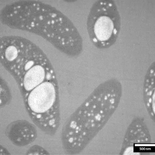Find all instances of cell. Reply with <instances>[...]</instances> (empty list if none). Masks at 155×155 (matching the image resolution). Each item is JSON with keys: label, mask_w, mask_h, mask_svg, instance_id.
Returning <instances> with one entry per match:
<instances>
[{"label": "cell", "mask_w": 155, "mask_h": 155, "mask_svg": "<svg viewBox=\"0 0 155 155\" xmlns=\"http://www.w3.org/2000/svg\"><path fill=\"white\" fill-rule=\"evenodd\" d=\"M0 21L11 28L42 37L71 58L83 51L82 37L73 22L56 8L35 0H19L4 5Z\"/></svg>", "instance_id": "cell-1"}, {"label": "cell", "mask_w": 155, "mask_h": 155, "mask_svg": "<svg viewBox=\"0 0 155 155\" xmlns=\"http://www.w3.org/2000/svg\"><path fill=\"white\" fill-rule=\"evenodd\" d=\"M122 94L121 83L115 78L92 91L64 126L62 142L68 153H79L92 142L117 110Z\"/></svg>", "instance_id": "cell-2"}, {"label": "cell", "mask_w": 155, "mask_h": 155, "mask_svg": "<svg viewBox=\"0 0 155 155\" xmlns=\"http://www.w3.org/2000/svg\"><path fill=\"white\" fill-rule=\"evenodd\" d=\"M121 15L113 0H97L94 3L87 18V33L91 41L99 49L113 46L121 31Z\"/></svg>", "instance_id": "cell-3"}, {"label": "cell", "mask_w": 155, "mask_h": 155, "mask_svg": "<svg viewBox=\"0 0 155 155\" xmlns=\"http://www.w3.org/2000/svg\"><path fill=\"white\" fill-rule=\"evenodd\" d=\"M28 112L48 134L54 133L59 122V87L56 77L45 80L24 95Z\"/></svg>", "instance_id": "cell-4"}, {"label": "cell", "mask_w": 155, "mask_h": 155, "mask_svg": "<svg viewBox=\"0 0 155 155\" xmlns=\"http://www.w3.org/2000/svg\"><path fill=\"white\" fill-rule=\"evenodd\" d=\"M152 141L150 131L143 118L136 117L126 131L120 154L138 152L142 147L150 146Z\"/></svg>", "instance_id": "cell-5"}, {"label": "cell", "mask_w": 155, "mask_h": 155, "mask_svg": "<svg viewBox=\"0 0 155 155\" xmlns=\"http://www.w3.org/2000/svg\"><path fill=\"white\" fill-rule=\"evenodd\" d=\"M56 77L53 66L48 60L33 66L16 81L24 96L45 80Z\"/></svg>", "instance_id": "cell-6"}, {"label": "cell", "mask_w": 155, "mask_h": 155, "mask_svg": "<svg viewBox=\"0 0 155 155\" xmlns=\"http://www.w3.org/2000/svg\"><path fill=\"white\" fill-rule=\"evenodd\" d=\"M7 137L14 145L25 147L31 144L37 137L35 127L25 120H18L10 124L5 131Z\"/></svg>", "instance_id": "cell-7"}, {"label": "cell", "mask_w": 155, "mask_h": 155, "mask_svg": "<svg viewBox=\"0 0 155 155\" xmlns=\"http://www.w3.org/2000/svg\"><path fill=\"white\" fill-rule=\"evenodd\" d=\"M155 62L148 68L144 79L143 87L144 103L148 115L152 121L155 122Z\"/></svg>", "instance_id": "cell-8"}, {"label": "cell", "mask_w": 155, "mask_h": 155, "mask_svg": "<svg viewBox=\"0 0 155 155\" xmlns=\"http://www.w3.org/2000/svg\"><path fill=\"white\" fill-rule=\"evenodd\" d=\"M11 93L9 87L5 80L1 79V107H4L9 101Z\"/></svg>", "instance_id": "cell-9"}, {"label": "cell", "mask_w": 155, "mask_h": 155, "mask_svg": "<svg viewBox=\"0 0 155 155\" xmlns=\"http://www.w3.org/2000/svg\"><path fill=\"white\" fill-rule=\"evenodd\" d=\"M26 155H48L50 154L45 148L38 145H34L27 150Z\"/></svg>", "instance_id": "cell-10"}, {"label": "cell", "mask_w": 155, "mask_h": 155, "mask_svg": "<svg viewBox=\"0 0 155 155\" xmlns=\"http://www.w3.org/2000/svg\"><path fill=\"white\" fill-rule=\"evenodd\" d=\"M0 155H9L10 154L9 151L6 148L1 145L0 147Z\"/></svg>", "instance_id": "cell-11"}]
</instances>
